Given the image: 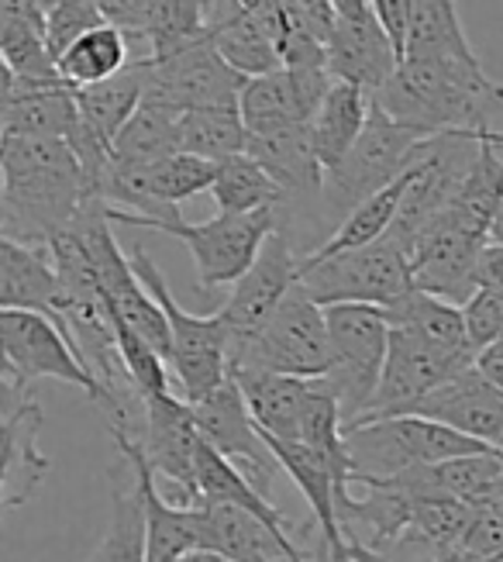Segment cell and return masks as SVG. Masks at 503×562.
<instances>
[{"mask_svg": "<svg viewBox=\"0 0 503 562\" xmlns=\"http://www.w3.org/2000/svg\"><path fill=\"white\" fill-rule=\"evenodd\" d=\"M0 217L4 238L49 246L90 204L87 173L69 138L0 135Z\"/></svg>", "mask_w": 503, "mask_h": 562, "instance_id": "6da1fadb", "label": "cell"}, {"mask_svg": "<svg viewBox=\"0 0 503 562\" xmlns=\"http://www.w3.org/2000/svg\"><path fill=\"white\" fill-rule=\"evenodd\" d=\"M376 104L400 125L421 135L483 132L503 104V87L487 77L483 63L459 59H403Z\"/></svg>", "mask_w": 503, "mask_h": 562, "instance_id": "7a4b0ae2", "label": "cell"}, {"mask_svg": "<svg viewBox=\"0 0 503 562\" xmlns=\"http://www.w3.org/2000/svg\"><path fill=\"white\" fill-rule=\"evenodd\" d=\"M111 222L128 225V228H149V232H162L190 249L197 266V283L204 293L238 283L242 280L262 246L279 232V207H262V211H249V214H221L207 217V222H183V217H165V222H156V217H138L128 211H117L107 204Z\"/></svg>", "mask_w": 503, "mask_h": 562, "instance_id": "3957f363", "label": "cell"}, {"mask_svg": "<svg viewBox=\"0 0 503 562\" xmlns=\"http://www.w3.org/2000/svg\"><path fill=\"white\" fill-rule=\"evenodd\" d=\"M345 449L352 459V480H387L431 462L490 452V446L421 414L358 422L345 428Z\"/></svg>", "mask_w": 503, "mask_h": 562, "instance_id": "277c9868", "label": "cell"}, {"mask_svg": "<svg viewBox=\"0 0 503 562\" xmlns=\"http://www.w3.org/2000/svg\"><path fill=\"white\" fill-rule=\"evenodd\" d=\"M334 366L324 307L297 283L249 341L231 352V370H262L279 376L321 380Z\"/></svg>", "mask_w": 503, "mask_h": 562, "instance_id": "5b68a950", "label": "cell"}, {"mask_svg": "<svg viewBox=\"0 0 503 562\" xmlns=\"http://www.w3.org/2000/svg\"><path fill=\"white\" fill-rule=\"evenodd\" d=\"M128 259L135 266V273L141 277V283H146L152 290V297L162 304L165 317H170L173 376L183 390V397L190 404L204 401L210 390H218L231 376V331L225 325V317L218 311L214 314L183 311L180 301L173 297L170 283H165L162 270L141 246H132Z\"/></svg>", "mask_w": 503, "mask_h": 562, "instance_id": "8992f818", "label": "cell"}, {"mask_svg": "<svg viewBox=\"0 0 503 562\" xmlns=\"http://www.w3.org/2000/svg\"><path fill=\"white\" fill-rule=\"evenodd\" d=\"M328 331L334 346L331 373L321 383L345 411V428L369 411L390 352V317L376 304H331Z\"/></svg>", "mask_w": 503, "mask_h": 562, "instance_id": "52a82bcc", "label": "cell"}, {"mask_svg": "<svg viewBox=\"0 0 503 562\" xmlns=\"http://www.w3.org/2000/svg\"><path fill=\"white\" fill-rule=\"evenodd\" d=\"M424 138H431V135H421L414 128L400 125V121L382 111L373 97L366 132L358 135L352 153L324 173V187H321L324 211L345 217L363 201L376 198L379 190L397 183L407 169L414 166V156Z\"/></svg>", "mask_w": 503, "mask_h": 562, "instance_id": "ba28073f", "label": "cell"}, {"mask_svg": "<svg viewBox=\"0 0 503 562\" xmlns=\"http://www.w3.org/2000/svg\"><path fill=\"white\" fill-rule=\"evenodd\" d=\"M300 286L321 307L331 304H376L390 307L414 290V266L397 238H379L373 246L339 252L324 262H300Z\"/></svg>", "mask_w": 503, "mask_h": 562, "instance_id": "9c48e42d", "label": "cell"}, {"mask_svg": "<svg viewBox=\"0 0 503 562\" xmlns=\"http://www.w3.org/2000/svg\"><path fill=\"white\" fill-rule=\"evenodd\" d=\"M0 346H4V376L25 386L32 380H62L87 390L90 401L101 397L98 376L53 317L35 311H0Z\"/></svg>", "mask_w": 503, "mask_h": 562, "instance_id": "30bf717a", "label": "cell"}, {"mask_svg": "<svg viewBox=\"0 0 503 562\" xmlns=\"http://www.w3.org/2000/svg\"><path fill=\"white\" fill-rule=\"evenodd\" d=\"M245 77L235 72L210 38L180 48L165 59H149V90L146 97L173 114L197 108H225L238 104Z\"/></svg>", "mask_w": 503, "mask_h": 562, "instance_id": "8fae6325", "label": "cell"}, {"mask_svg": "<svg viewBox=\"0 0 503 562\" xmlns=\"http://www.w3.org/2000/svg\"><path fill=\"white\" fill-rule=\"evenodd\" d=\"M487 241H490V232L466 222L462 214H455L448 207L438 222L418 238V246L411 252L414 286L462 307L479 290L476 266L487 249Z\"/></svg>", "mask_w": 503, "mask_h": 562, "instance_id": "7c38bea8", "label": "cell"}, {"mask_svg": "<svg viewBox=\"0 0 503 562\" xmlns=\"http://www.w3.org/2000/svg\"><path fill=\"white\" fill-rule=\"evenodd\" d=\"M469 366H476V359L442 352L435 346H427L424 338L393 328L390 331V352H387V366H382L379 390H376L369 411L358 422L397 418V414H407L418 401H424L431 390H438L451 376H459L462 370H469Z\"/></svg>", "mask_w": 503, "mask_h": 562, "instance_id": "4fadbf2b", "label": "cell"}, {"mask_svg": "<svg viewBox=\"0 0 503 562\" xmlns=\"http://www.w3.org/2000/svg\"><path fill=\"white\" fill-rule=\"evenodd\" d=\"M300 262L304 256L297 252V241L279 228L262 246L252 270L231 283V297L218 307L231 331V352L266 325L273 311L286 301V293L300 283Z\"/></svg>", "mask_w": 503, "mask_h": 562, "instance_id": "5bb4252c", "label": "cell"}, {"mask_svg": "<svg viewBox=\"0 0 503 562\" xmlns=\"http://www.w3.org/2000/svg\"><path fill=\"white\" fill-rule=\"evenodd\" d=\"M194 414H197L204 442H210L225 459H231L235 467L266 494L279 462L266 442V435L259 431L252 407L242 394V386H238L235 373L218 390H210L204 401H197Z\"/></svg>", "mask_w": 503, "mask_h": 562, "instance_id": "9a60e30c", "label": "cell"}, {"mask_svg": "<svg viewBox=\"0 0 503 562\" xmlns=\"http://www.w3.org/2000/svg\"><path fill=\"white\" fill-rule=\"evenodd\" d=\"M201 425L194 404L176 397L173 390L149 397V431H146V459L156 470V480H170L180 494V504H197V449H201Z\"/></svg>", "mask_w": 503, "mask_h": 562, "instance_id": "2e32d148", "label": "cell"}, {"mask_svg": "<svg viewBox=\"0 0 503 562\" xmlns=\"http://www.w3.org/2000/svg\"><path fill=\"white\" fill-rule=\"evenodd\" d=\"M4 473H0V504L4 510H14L28 504L35 491L49 476V459L38 449L42 431V407L32 394V386L4 376Z\"/></svg>", "mask_w": 503, "mask_h": 562, "instance_id": "e0dca14e", "label": "cell"}, {"mask_svg": "<svg viewBox=\"0 0 503 562\" xmlns=\"http://www.w3.org/2000/svg\"><path fill=\"white\" fill-rule=\"evenodd\" d=\"M407 414L442 422L455 431H462L476 442H483L503 452V390H496L483 373L469 366L459 376H451L438 390H431Z\"/></svg>", "mask_w": 503, "mask_h": 562, "instance_id": "ac0fdd59", "label": "cell"}, {"mask_svg": "<svg viewBox=\"0 0 503 562\" xmlns=\"http://www.w3.org/2000/svg\"><path fill=\"white\" fill-rule=\"evenodd\" d=\"M324 45L331 77L355 83L369 93H379L400 69L397 48L373 8L352 18H334V29Z\"/></svg>", "mask_w": 503, "mask_h": 562, "instance_id": "d6986e66", "label": "cell"}, {"mask_svg": "<svg viewBox=\"0 0 503 562\" xmlns=\"http://www.w3.org/2000/svg\"><path fill=\"white\" fill-rule=\"evenodd\" d=\"M132 467L141 501H146L149 521V562H180L190 552H204V507L197 504H170L159 494L156 470L149 467L141 446H117Z\"/></svg>", "mask_w": 503, "mask_h": 562, "instance_id": "ffe728a7", "label": "cell"}, {"mask_svg": "<svg viewBox=\"0 0 503 562\" xmlns=\"http://www.w3.org/2000/svg\"><path fill=\"white\" fill-rule=\"evenodd\" d=\"M62 307L66 290L49 246H25V241L0 238V311H35L53 317L66 331Z\"/></svg>", "mask_w": 503, "mask_h": 562, "instance_id": "44dd1931", "label": "cell"}, {"mask_svg": "<svg viewBox=\"0 0 503 562\" xmlns=\"http://www.w3.org/2000/svg\"><path fill=\"white\" fill-rule=\"evenodd\" d=\"M149 90V59H132L117 77L90 83L77 90L80 121L90 135H98L107 149H114V138L135 117V111L146 101Z\"/></svg>", "mask_w": 503, "mask_h": 562, "instance_id": "7402d4cb", "label": "cell"}, {"mask_svg": "<svg viewBox=\"0 0 503 562\" xmlns=\"http://www.w3.org/2000/svg\"><path fill=\"white\" fill-rule=\"evenodd\" d=\"M80 125L73 87H4L0 132L25 138H69Z\"/></svg>", "mask_w": 503, "mask_h": 562, "instance_id": "603a6c76", "label": "cell"}, {"mask_svg": "<svg viewBox=\"0 0 503 562\" xmlns=\"http://www.w3.org/2000/svg\"><path fill=\"white\" fill-rule=\"evenodd\" d=\"M369 111H373V93L369 90L345 83V80L331 83V90L321 101L315 121H310V145H315V156H318L324 173L352 153V145L358 142V135L366 132Z\"/></svg>", "mask_w": 503, "mask_h": 562, "instance_id": "cb8c5ba5", "label": "cell"}, {"mask_svg": "<svg viewBox=\"0 0 503 562\" xmlns=\"http://www.w3.org/2000/svg\"><path fill=\"white\" fill-rule=\"evenodd\" d=\"M204 507V552H218L235 562H290V552L266 521L235 504L201 501Z\"/></svg>", "mask_w": 503, "mask_h": 562, "instance_id": "d4e9b609", "label": "cell"}, {"mask_svg": "<svg viewBox=\"0 0 503 562\" xmlns=\"http://www.w3.org/2000/svg\"><path fill=\"white\" fill-rule=\"evenodd\" d=\"M382 311H387L393 328L411 331L442 352L476 359V349L469 341V328H466V314L459 304L442 301V297H435V293L414 286L411 293H403L397 304L382 307Z\"/></svg>", "mask_w": 503, "mask_h": 562, "instance_id": "484cf974", "label": "cell"}, {"mask_svg": "<svg viewBox=\"0 0 503 562\" xmlns=\"http://www.w3.org/2000/svg\"><path fill=\"white\" fill-rule=\"evenodd\" d=\"M238 111L245 117L249 138H273L310 128V117L300 104L297 87L283 66L266 72V77L245 80L242 97H238Z\"/></svg>", "mask_w": 503, "mask_h": 562, "instance_id": "4316f807", "label": "cell"}, {"mask_svg": "<svg viewBox=\"0 0 503 562\" xmlns=\"http://www.w3.org/2000/svg\"><path fill=\"white\" fill-rule=\"evenodd\" d=\"M411 180H414V166L407 169L397 183H390L387 190H379L376 198H369L355 211H348L339 222V228H334L315 252L304 256V266L307 262H324V259L339 256V252H352V249H363V246H373V241H379V238H387L393 222H397V211L403 204V193H407V187H411Z\"/></svg>", "mask_w": 503, "mask_h": 562, "instance_id": "83f0119b", "label": "cell"}, {"mask_svg": "<svg viewBox=\"0 0 503 562\" xmlns=\"http://www.w3.org/2000/svg\"><path fill=\"white\" fill-rule=\"evenodd\" d=\"M132 59H135V53H132V42L125 38V32L114 29L111 21H104L69 45L56 59V66H59L62 83L80 90V87L117 77Z\"/></svg>", "mask_w": 503, "mask_h": 562, "instance_id": "f1b7e54d", "label": "cell"}, {"mask_svg": "<svg viewBox=\"0 0 503 562\" xmlns=\"http://www.w3.org/2000/svg\"><path fill=\"white\" fill-rule=\"evenodd\" d=\"M210 198L221 214H249L262 207H283L286 187L252 153H242L218 162Z\"/></svg>", "mask_w": 503, "mask_h": 562, "instance_id": "f546056e", "label": "cell"}, {"mask_svg": "<svg viewBox=\"0 0 503 562\" xmlns=\"http://www.w3.org/2000/svg\"><path fill=\"white\" fill-rule=\"evenodd\" d=\"M210 42L221 53V59L242 72L245 80L252 77H266V72L283 66L279 45L270 35V29L262 24L255 14H249L245 8H238L235 14H228L225 21H218L210 29Z\"/></svg>", "mask_w": 503, "mask_h": 562, "instance_id": "4dcf8cb0", "label": "cell"}, {"mask_svg": "<svg viewBox=\"0 0 503 562\" xmlns=\"http://www.w3.org/2000/svg\"><path fill=\"white\" fill-rule=\"evenodd\" d=\"M176 121L170 108H162L156 101H141L135 117L122 128V135L114 138L111 159L122 166H141V169H156L170 156L180 153V135H176Z\"/></svg>", "mask_w": 503, "mask_h": 562, "instance_id": "1f68e13d", "label": "cell"}, {"mask_svg": "<svg viewBox=\"0 0 503 562\" xmlns=\"http://www.w3.org/2000/svg\"><path fill=\"white\" fill-rule=\"evenodd\" d=\"M403 59H459V63L479 59L466 38L455 0H414L411 38H407Z\"/></svg>", "mask_w": 503, "mask_h": 562, "instance_id": "d6a6232c", "label": "cell"}, {"mask_svg": "<svg viewBox=\"0 0 503 562\" xmlns=\"http://www.w3.org/2000/svg\"><path fill=\"white\" fill-rule=\"evenodd\" d=\"M87 562H149V521L146 501H141L138 480L111 486V515L101 546Z\"/></svg>", "mask_w": 503, "mask_h": 562, "instance_id": "836d02e7", "label": "cell"}, {"mask_svg": "<svg viewBox=\"0 0 503 562\" xmlns=\"http://www.w3.org/2000/svg\"><path fill=\"white\" fill-rule=\"evenodd\" d=\"M176 135H180V153H194L214 162L249 153V128L238 104L186 111L176 121Z\"/></svg>", "mask_w": 503, "mask_h": 562, "instance_id": "e575fe53", "label": "cell"}, {"mask_svg": "<svg viewBox=\"0 0 503 562\" xmlns=\"http://www.w3.org/2000/svg\"><path fill=\"white\" fill-rule=\"evenodd\" d=\"M214 177H218V162L214 159H204L194 153H176L152 169V190L165 207L180 211L183 201L197 198V193H210Z\"/></svg>", "mask_w": 503, "mask_h": 562, "instance_id": "d590c367", "label": "cell"}, {"mask_svg": "<svg viewBox=\"0 0 503 562\" xmlns=\"http://www.w3.org/2000/svg\"><path fill=\"white\" fill-rule=\"evenodd\" d=\"M114 331H117V349H122V359L128 366L132 380L141 386V394L152 397V394H165L170 390V373L173 366L165 362L146 338H141L138 331H132L128 325L114 322Z\"/></svg>", "mask_w": 503, "mask_h": 562, "instance_id": "8d00e7d4", "label": "cell"}, {"mask_svg": "<svg viewBox=\"0 0 503 562\" xmlns=\"http://www.w3.org/2000/svg\"><path fill=\"white\" fill-rule=\"evenodd\" d=\"M104 21L107 18H104L101 0H59L49 11V18H45V38H49L53 56L59 59L80 35H87L90 29H98Z\"/></svg>", "mask_w": 503, "mask_h": 562, "instance_id": "74e56055", "label": "cell"}, {"mask_svg": "<svg viewBox=\"0 0 503 562\" xmlns=\"http://www.w3.org/2000/svg\"><path fill=\"white\" fill-rule=\"evenodd\" d=\"M466 314V328H469V341L472 349H487L490 341H496L503 335V290H490L479 286L472 297L462 304Z\"/></svg>", "mask_w": 503, "mask_h": 562, "instance_id": "f35d334b", "label": "cell"}, {"mask_svg": "<svg viewBox=\"0 0 503 562\" xmlns=\"http://www.w3.org/2000/svg\"><path fill=\"white\" fill-rule=\"evenodd\" d=\"M101 8L114 29L125 32L132 48L149 45V21H152L156 0H101Z\"/></svg>", "mask_w": 503, "mask_h": 562, "instance_id": "ab89813d", "label": "cell"}, {"mask_svg": "<svg viewBox=\"0 0 503 562\" xmlns=\"http://www.w3.org/2000/svg\"><path fill=\"white\" fill-rule=\"evenodd\" d=\"M379 24L387 29L397 56L403 63L407 56V38H411V18H414V0H369Z\"/></svg>", "mask_w": 503, "mask_h": 562, "instance_id": "60d3db41", "label": "cell"}, {"mask_svg": "<svg viewBox=\"0 0 503 562\" xmlns=\"http://www.w3.org/2000/svg\"><path fill=\"white\" fill-rule=\"evenodd\" d=\"M476 286L503 290V241H487V249L476 266Z\"/></svg>", "mask_w": 503, "mask_h": 562, "instance_id": "b9f144b4", "label": "cell"}, {"mask_svg": "<svg viewBox=\"0 0 503 562\" xmlns=\"http://www.w3.org/2000/svg\"><path fill=\"white\" fill-rule=\"evenodd\" d=\"M307 24H310V32H315L318 38L328 42L331 29H334V8H331V0H297Z\"/></svg>", "mask_w": 503, "mask_h": 562, "instance_id": "7bdbcfd3", "label": "cell"}, {"mask_svg": "<svg viewBox=\"0 0 503 562\" xmlns=\"http://www.w3.org/2000/svg\"><path fill=\"white\" fill-rule=\"evenodd\" d=\"M476 370L483 373L496 390H503V335L496 341H490L487 349L476 352Z\"/></svg>", "mask_w": 503, "mask_h": 562, "instance_id": "ee69618b", "label": "cell"}, {"mask_svg": "<svg viewBox=\"0 0 503 562\" xmlns=\"http://www.w3.org/2000/svg\"><path fill=\"white\" fill-rule=\"evenodd\" d=\"M331 8H334V18H352V14L369 11L373 4L369 0H331Z\"/></svg>", "mask_w": 503, "mask_h": 562, "instance_id": "f6af8a7d", "label": "cell"}, {"mask_svg": "<svg viewBox=\"0 0 503 562\" xmlns=\"http://www.w3.org/2000/svg\"><path fill=\"white\" fill-rule=\"evenodd\" d=\"M11 4H25V8H32V11H38V14L49 18V11L59 4V0H11Z\"/></svg>", "mask_w": 503, "mask_h": 562, "instance_id": "bcb514c9", "label": "cell"}, {"mask_svg": "<svg viewBox=\"0 0 503 562\" xmlns=\"http://www.w3.org/2000/svg\"><path fill=\"white\" fill-rule=\"evenodd\" d=\"M180 562H235V559L218 555V552H190V555H186V559H180Z\"/></svg>", "mask_w": 503, "mask_h": 562, "instance_id": "7dc6e473", "label": "cell"}, {"mask_svg": "<svg viewBox=\"0 0 503 562\" xmlns=\"http://www.w3.org/2000/svg\"><path fill=\"white\" fill-rule=\"evenodd\" d=\"M490 241H503V204L493 217V228H490Z\"/></svg>", "mask_w": 503, "mask_h": 562, "instance_id": "c3c4849f", "label": "cell"}, {"mask_svg": "<svg viewBox=\"0 0 503 562\" xmlns=\"http://www.w3.org/2000/svg\"><path fill=\"white\" fill-rule=\"evenodd\" d=\"M315 562H331V552H328V546H324V542H321V549H318Z\"/></svg>", "mask_w": 503, "mask_h": 562, "instance_id": "681fc988", "label": "cell"}, {"mask_svg": "<svg viewBox=\"0 0 503 562\" xmlns=\"http://www.w3.org/2000/svg\"><path fill=\"white\" fill-rule=\"evenodd\" d=\"M490 142L493 145H503V132H490Z\"/></svg>", "mask_w": 503, "mask_h": 562, "instance_id": "f907efd6", "label": "cell"}]
</instances>
